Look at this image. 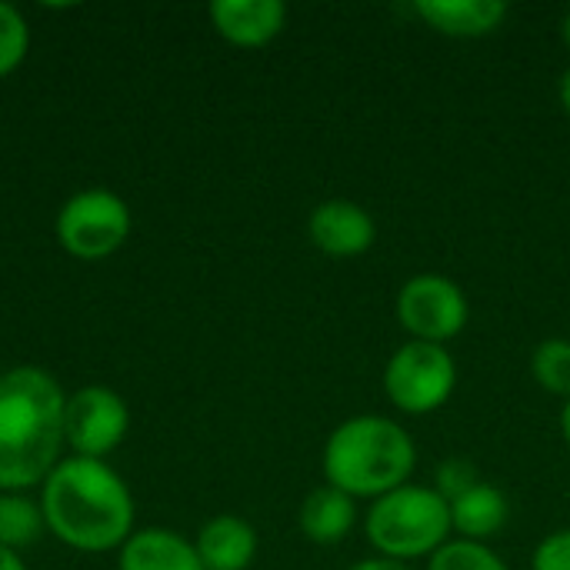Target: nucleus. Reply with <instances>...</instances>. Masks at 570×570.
Returning a JSON list of instances; mask_svg holds the SVG:
<instances>
[{"label":"nucleus","mask_w":570,"mask_h":570,"mask_svg":"<svg viewBox=\"0 0 570 570\" xmlns=\"http://www.w3.org/2000/svg\"><path fill=\"white\" fill-rule=\"evenodd\" d=\"M120 570H207L197 548L174 531H140L124 544Z\"/></svg>","instance_id":"2eb2a0df"},{"label":"nucleus","mask_w":570,"mask_h":570,"mask_svg":"<svg viewBox=\"0 0 570 570\" xmlns=\"http://www.w3.org/2000/svg\"><path fill=\"white\" fill-rule=\"evenodd\" d=\"M511 521V501L501 488L481 481L458 501H451V531L461 534V541L488 544L498 538Z\"/></svg>","instance_id":"f8f14e48"},{"label":"nucleus","mask_w":570,"mask_h":570,"mask_svg":"<svg viewBox=\"0 0 570 570\" xmlns=\"http://www.w3.org/2000/svg\"><path fill=\"white\" fill-rule=\"evenodd\" d=\"M474 484H481L478 468H474L471 461H464V458H448V461L438 468V474H434V491H438L448 504L458 501L461 494H468Z\"/></svg>","instance_id":"aec40b11"},{"label":"nucleus","mask_w":570,"mask_h":570,"mask_svg":"<svg viewBox=\"0 0 570 570\" xmlns=\"http://www.w3.org/2000/svg\"><path fill=\"white\" fill-rule=\"evenodd\" d=\"M197 554L207 570H247L257 554V534L240 518H214L197 538Z\"/></svg>","instance_id":"4468645a"},{"label":"nucleus","mask_w":570,"mask_h":570,"mask_svg":"<svg viewBox=\"0 0 570 570\" xmlns=\"http://www.w3.org/2000/svg\"><path fill=\"white\" fill-rule=\"evenodd\" d=\"M417 468L414 438L391 417L357 414L347 417L324 444V478L331 488L361 498H384L404 484Z\"/></svg>","instance_id":"7ed1b4c3"},{"label":"nucleus","mask_w":570,"mask_h":570,"mask_svg":"<svg viewBox=\"0 0 570 570\" xmlns=\"http://www.w3.org/2000/svg\"><path fill=\"white\" fill-rule=\"evenodd\" d=\"M428 570H511L501 554L478 541H448L441 551L428 558Z\"/></svg>","instance_id":"a211bd4d"},{"label":"nucleus","mask_w":570,"mask_h":570,"mask_svg":"<svg viewBox=\"0 0 570 570\" xmlns=\"http://www.w3.org/2000/svg\"><path fill=\"white\" fill-rule=\"evenodd\" d=\"M458 387V364L444 344L407 341L384 367V394L404 414H431L451 401Z\"/></svg>","instance_id":"39448f33"},{"label":"nucleus","mask_w":570,"mask_h":570,"mask_svg":"<svg viewBox=\"0 0 570 570\" xmlns=\"http://www.w3.org/2000/svg\"><path fill=\"white\" fill-rule=\"evenodd\" d=\"M311 244L327 257H361L377 240L374 217L354 200H324L307 217Z\"/></svg>","instance_id":"1a4fd4ad"},{"label":"nucleus","mask_w":570,"mask_h":570,"mask_svg":"<svg viewBox=\"0 0 570 570\" xmlns=\"http://www.w3.org/2000/svg\"><path fill=\"white\" fill-rule=\"evenodd\" d=\"M351 570H411L407 564H397V561H384V558H377V561H361V564H354Z\"/></svg>","instance_id":"4be33fe9"},{"label":"nucleus","mask_w":570,"mask_h":570,"mask_svg":"<svg viewBox=\"0 0 570 570\" xmlns=\"http://www.w3.org/2000/svg\"><path fill=\"white\" fill-rule=\"evenodd\" d=\"M397 321L411 341L448 344L468 327V294L441 274H417L397 291Z\"/></svg>","instance_id":"423d86ee"},{"label":"nucleus","mask_w":570,"mask_h":570,"mask_svg":"<svg viewBox=\"0 0 570 570\" xmlns=\"http://www.w3.org/2000/svg\"><path fill=\"white\" fill-rule=\"evenodd\" d=\"M40 511L43 524H50V531L77 551L127 544L134 524L127 484L104 461L90 458H70L50 471Z\"/></svg>","instance_id":"f03ea898"},{"label":"nucleus","mask_w":570,"mask_h":570,"mask_svg":"<svg viewBox=\"0 0 570 570\" xmlns=\"http://www.w3.org/2000/svg\"><path fill=\"white\" fill-rule=\"evenodd\" d=\"M127 404L107 387H83L67 397L63 407V441L90 461H100L127 434Z\"/></svg>","instance_id":"6e6552de"},{"label":"nucleus","mask_w":570,"mask_h":570,"mask_svg":"<svg viewBox=\"0 0 570 570\" xmlns=\"http://www.w3.org/2000/svg\"><path fill=\"white\" fill-rule=\"evenodd\" d=\"M0 570H27V568L20 564V558H17L13 551L0 548Z\"/></svg>","instance_id":"5701e85b"},{"label":"nucleus","mask_w":570,"mask_h":570,"mask_svg":"<svg viewBox=\"0 0 570 570\" xmlns=\"http://www.w3.org/2000/svg\"><path fill=\"white\" fill-rule=\"evenodd\" d=\"M531 570H570V528L548 534L534 548Z\"/></svg>","instance_id":"412c9836"},{"label":"nucleus","mask_w":570,"mask_h":570,"mask_svg":"<svg viewBox=\"0 0 570 570\" xmlns=\"http://www.w3.org/2000/svg\"><path fill=\"white\" fill-rule=\"evenodd\" d=\"M561 438H564V444L570 448V397L564 401V407H561Z\"/></svg>","instance_id":"393cba45"},{"label":"nucleus","mask_w":570,"mask_h":570,"mask_svg":"<svg viewBox=\"0 0 570 570\" xmlns=\"http://www.w3.org/2000/svg\"><path fill=\"white\" fill-rule=\"evenodd\" d=\"M210 20L224 40L237 47H264L284 30L287 7L281 0H214Z\"/></svg>","instance_id":"9d476101"},{"label":"nucleus","mask_w":570,"mask_h":570,"mask_svg":"<svg viewBox=\"0 0 570 570\" xmlns=\"http://www.w3.org/2000/svg\"><path fill=\"white\" fill-rule=\"evenodd\" d=\"M357 521V501L331 484L311 491L301 504V531L314 544H341Z\"/></svg>","instance_id":"ddd939ff"},{"label":"nucleus","mask_w":570,"mask_h":570,"mask_svg":"<svg viewBox=\"0 0 570 570\" xmlns=\"http://www.w3.org/2000/svg\"><path fill=\"white\" fill-rule=\"evenodd\" d=\"M364 531L384 561L431 558L451 538V504L434 488L404 484L371 504Z\"/></svg>","instance_id":"20e7f679"},{"label":"nucleus","mask_w":570,"mask_h":570,"mask_svg":"<svg viewBox=\"0 0 570 570\" xmlns=\"http://www.w3.org/2000/svg\"><path fill=\"white\" fill-rule=\"evenodd\" d=\"M27 23L17 7L0 3V77H7L27 53Z\"/></svg>","instance_id":"6ab92c4d"},{"label":"nucleus","mask_w":570,"mask_h":570,"mask_svg":"<svg viewBox=\"0 0 570 570\" xmlns=\"http://www.w3.org/2000/svg\"><path fill=\"white\" fill-rule=\"evenodd\" d=\"M43 528V511L27 498H0V548L13 551L20 544H33Z\"/></svg>","instance_id":"f3484780"},{"label":"nucleus","mask_w":570,"mask_h":570,"mask_svg":"<svg viewBox=\"0 0 570 570\" xmlns=\"http://www.w3.org/2000/svg\"><path fill=\"white\" fill-rule=\"evenodd\" d=\"M531 374L534 381L558 397H570V341L568 337H548L534 347L531 357Z\"/></svg>","instance_id":"dca6fc26"},{"label":"nucleus","mask_w":570,"mask_h":570,"mask_svg":"<svg viewBox=\"0 0 570 570\" xmlns=\"http://www.w3.org/2000/svg\"><path fill=\"white\" fill-rule=\"evenodd\" d=\"M414 13L444 37L474 40L494 33L508 20L511 7L504 0H417Z\"/></svg>","instance_id":"9b49d317"},{"label":"nucleus","mask_w":570,"mask_h":570,"mask_svg":"<svg viewBox=\"0 0 570 570\" xmlns=\"http://www.w3.org/2000/svg\"><path fill=\"white\" fill-rule=\"evenodd\" d=\"M561 40L568 43V50H570V10L564 13V20H561Z\"/></svg>","instance_id":"a878e982"},{"label":"nucleus","mask_w":570,"mask_h":570,"mask_svg":"<svg viewBox=\"0 0 570 570\" xmlns=\"http://www.w3.org/2000/svg\"><path fill=\"white\" fill-rule=\"evenodd\" d=\"M60 384L40 367H17L0 377V491H20L43 478L63 444Z\"/></svg>","instance_id":"f257e3e1"},{"label":"nucleus","mask_w":570,"mask_h":570,"mask_svg":"<svg viewBox=\"0 0 570 570\" xmlns=\"http://www.w3.org/2000/svg\"><path fill=\"white\" fill-rule=\"evenodd\" d=\"M558 94H561V107L570 114V67L561 73V87H558Z\"/></svg>","instance_id":"b1692460"},{"label":"nucleus","mask_w":570,"mask_h":570,"mask_svg":"<svg viewBox=\"0 0 570 570\" xmlns=\"http://www.w3.org/2000/svg\"><path fill=\"white\" fill-rule=\"evenodd\" d=\"M130 234V210L110 190H83L70 197L57 217V237L67 254L97 261L114 254Z\"/></svg>","instance_id":"0eeeda50"}]
</instances>
